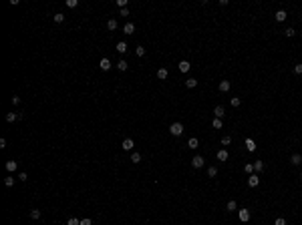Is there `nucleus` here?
Returning <instances> with one entry per match:
<instances>
[{
    "label": "nucleus",
    "mask_w": 302,
    "mask_h": 225,
    "mask_svg": "<svg viewBox=\"0 0 302 225\" xmlns=\"http://www.w3.org/2000/svg\"><path fill=\"white\" fill-rule=\"evenodd\" d=\"M185 86H188V88H194V86H197V80H195V79H188V80H185Z\"/></svg>",
    "instance_id": "b1692460"
},
{
    "label": "nucleus",
    "mask_w": 302,
    "mask_h": 225,
    "mask_svg": "<svg viewBox=\"0 0 302 225\" xmlns=\"http://www.w3.org/2000/svg\"><path fill=\"white\" fill-rule=\"evenodd\" d=\"M119 16H129V10H127V8H121V12H119Z\"/></svg>",
    "instance_id": "37998d69"
},
{
    "label": "nucleus",
    "mask_w": 302,
    "mask_h": 225,
    "mask_svg": "<svg viewBox=\"0 0 302 225\" xmlns=\"http://www.w3.org/2000/svg\"><path fill=\"white\" fill-rule=\"evenodd\" d=\"M20 103V97H12V105H18Z\"/></svg>",
    "instance_id": "c03bdc74"
},
{
    "label": "nucleus",
    "mask_w": 302,
    "mask_h": 225,
    "mask_svg": "<svg viewBox=\"0 0 302 225\" xmlns=\"http://www.w3.org/2000/svg\"><path fill=\"white\" fill-rule=\"evenodd\" d=\"M67 225H81V221H79L77 217H71V219L67 221Z\"/></svg>",
    "instance_id": "7c9ffc66"
},
{
    "label": "nucleus",
    "mask_w": 302,
    "mask_h": 225,
    "mask_svg": "<svg viewBox=\"0 0 302 225\" xmlns=\"http://www.w3.org/2000/svg\"><path fill=\"white\" fill-rule=\"evenodd\" d=\"M248 185H250V187H258V185H260V177L252 173V175L248 177Z\"/></svg>",
    "instance_id": "20e7f679"
},
{
    "label": "nucleus",
    "mask_w": 302,
    "mask_h": 225,
    "mask_svg": "<svg viewBox=\"0 0 302 225\" xmlns=\"http://www.w3.org/2000/svg\"><path fill=\"white\" fill-rule=\"evenodd\" d=\"M169 133H171L173 137H179L181 133H183V125H181V123H171V127H169Z\"/></svg>",
    "instance_id": "f257e3e1"
},
{
    "label": "nucleus",
    "mask_w": 302,
    "mask_h": 225,
    "mask_svg": "<svg viewBox=\"0 0 302 225\" xmlns=\"http://www.w3.org/2000/svg\"><path fill=\"white\" fill-rule=\"evenodd\" d=\"M294 73L296 74H302V64H294Z\"/></svg>",
    "instance_id": "ea45409f"
},
{
    "label": "nucleus",
    "mask_w": 302,
    "mask_h": 225,
    "mask_svg": "<svg viewBox=\"0 0 302 225\" xmlns=\"http://www.w3.org/2000/svg\"><path fill=\"white\" fill-rule=\"evenodd\" d=\"M135 54H137L139 58H141V56H145V48H143V46H141V44H139V46L135 48Z\"/></svg>",
    "instance_id": "bb28decb"
},
{
    "label": "nucleus",
    "mask_w": 302,
    "mask_h": 225,
    "mask_svg": "<svg viewBox=\"0 0 302 225\" xmlns=\"http://www.w3.org/2000/svg\"><path fill=\"white\" fill-rule=\"evenodd\" d=\"M212 125H214V129H221V119H214Z\"/></svg>",
    "instance_id": "f704fd0d"
},
{
    "label": "nucleus",
    "mask_w": 302,
    "mask_h": 225,
    "mask_svg": "<svg viewBox=\"0 0 302 225\" xmlns=\"http://www.w3.org/2000/svg\"><path fill=\"white\" fill-rule=\"evenodd\" d=\"M121 147H123V151H131L135 147V143H133V139H123V145Z\"/></svg>",
    "instance_id": "39448f33"
},
{
    "label": "nucleus",
    "mask_w": 302,
    "mask_h": 225,
    "mask_svg": "<svg viewBox=\"0 0 302 225\" xmlns=\"http://www.w3.org/2000/svg\"><path fill=\"white\" fill-rule=\"evenodd\" d=\"M67 6L69 8H77L79 6V0H67Z\"/></svg>",
    "instance_id": "c85d7f7f"
},
{
    "label": "nucleus",
    "mask_w": 302,
    "mask_h": 225,
    "mask_svg": "<svg viewBox=\"0 0 302 225\" xmlns=\"http://www.w3.org/2000/svg\"><path fill=\"white\" fill-rule=\"evenodd\" d=\"M18 117H20V115H16V112H8V115H6V121H8V123H14Z\"/></svg>",
    "instance_id": "a211bd4d"
},
{
    "label": "nucleus",
    "mask_w": 302,
    "mask_h": 225,
    "mask_svg": "<svg viewBox=\"0 0 302 225\" xmlns=\"http://www.w3.org/2000/svg\"><path fill=\"white\" fill-rule=\"evenodd\" d=\"M240 105H242V100L238 99V97H234V99H232V106H236V109H238Z\"/></svg>",
    "instance_id": "2f4dec72"
},
{
    "label": "nucleus",
    "mask_w": 302,
    "mask_h": 225,
    "mask_svg": "<svg viewBox=\"0 0 302 225\" xmlns=\"http://www.w3.org/2000/svg\"><path fill=\"white\" fill-rule=\"evenodd\" d=\"M262 169H264V163H262V161H254V171L260 173Z\"/></svg>",
    "instance_id": "4be33fe9"
},
{
    "label": "nucleus",
    "mask_w": 302,
    "mask_h": 225,
    "mask_svg": "<svg viewBox=\"0 0 302 225\" xmlns=\"http://www.w3.org/2000/svg\"><path fill=\"white\" fill-rule=\"evenodd\" d=\"M189 66H191V64H189V60H181V62H179V70H181V73H188Z\"/></svg>",
    "instance_id": "2eb2a0df"
},
{
    "label": "nucleus",
    "mask_w": 302,
    "mask_h": 225,
    "mask_svg": "<svg viewBox=\"0 0 302 225\" xmlns=\"http://www.w3.org/2000/svg\"><path fill=\"white\" fill-rule=\"evenodd\" d=\"M123 32H125V34H133L135 32V24H133V22H127V24L123 26Z\"/></svg>",
    "instance_id": "9d476101"
},
{
    "label": "nucleus",
    "mask_w": 302,
    "mask_h": 225,
    "mask_svg": "<svg viewBox=\"0 0 302 225\" xmlns=\"http://www.w3.org/2000/svg\"><path fill=\"white\" fill-rule=\"evenodd\" d=\"M244 169H246V173H250V175L254 173V165H252V163H248V165L244 167Z\"/></svg>",
    "instance_id": "c9c22d12"
},
{
    "label": "nucleus",
    "mask_w": 302,
    "mask_h": 225,
    "mask_svg": "<svg viewBox=\"0 0 302 225\" xmlns=\"http://www.w3.org/2000/svg\"><path fill=\"white\" fill-rule=\"evenodd\" d=\"M4 185H6V187H12V185H14V177H6V179H4Z\"/></svg>",
    "instance_id": "c756f323"
},
{
    "label": "nucleus",
    "mask_w": 302,
    "mask_h": 225,
    "mask_svg": "<svg viewBox=\"0 0 302 225\" xmlns=\"http://www.w3.org/2000/svg\"><path fill=\"white\" fill-rule=\"evenodd\" d=\"M127 42H117V52H121V54H125L127 52Z\"/></svg>",
    "instance_id": "4468645a"
},
{
    "label": "nucleus",
    "mask_w": 302,
    "mask_h": 225,
    "mask_svg": "<svg viewBox=\"0 0 302 225\" xmlns=\"http://www.w3.org/2000/svg\"><path fill=\"white\" fill-rule=\"evenodd\" d=\"M290 163H292V165H300V163H302V155L294 153V155H292V159H290Z\"/></svg>",
    "instance_id": "dca6fc26"
},
{
    "label": "nucleus",
    "mask_w": 302,
    "mask_h": 225,
    "mask_svg": "<svg viewBox=\"0 0 302 225\" xmlns=\"http://www.w3.org/2000/svg\"><path fill=\"white\" fill-rule=\"evenodd\" d=\"M53 18H54V22H59V24H60V22H65V14L59 12V14H54Z\"/></svg>",
    "instance_id": "a878e982"
},
{
    "label": "nucleus",
    "mask_w": 302,
    "mask_h": 225,
    "mask_svg": "<svg viewBox=\"0 0 302 225\" xmlns=\"http://www.w3.org/2000/svg\"><path fill=\"white\" fill-rule=\"evenodd\" d=\"M16 167H18V163H16V161H6V171L14 173V171H16Z\"/></svg>",
    "instance_id": "f8f14e48"
},
{
    "label": "nucleus",
    "mask_w": 302,
    "mask_h": 225,
    "mask_svg": "<svg viewBox=\"0 0 302 225\" xmlns=\"http://www.w3.org/2000/svg\"><path fill=\"white\" fill-rule=\"evenodd\" d=\"M300 177H302V173H300Z\"/></svg>",
    "instance_id": "a18cd8bd"
},
{
    "label": "nucleus",
    "mask_w": 302,
    "mask_h": 225,
    "mask_svg": "<svg viewBox=\"0 0 302 225\" xmlns=\"http://www.w3.org/2000/svg\"><path fill=\"white\" fill-rule=\"evenodd\" d=\"M30 217H32V219H38V217H40V211H38V209H32V211H30Z\"/></svg>",
    "instance_id": "473e14b6"
},
{
    "label": "nucleus",
    "mask_w": 302,
    "mask_h": 225,
    "mask_svg": "<svg viewBox=\"0 0 302 225\" xmlns=\"http://www.w3.org/2000/svg\"><path fill=\"white\" fill-rule=\"evenodd\" d=\"M294 34H296L294 28H286V36H294Z\"/></svg>",
    "instance_id": "a19ab883"
},
{
    "label": "nucleus",
    "mask_w": 302,
    "mask_h": 225,
    "mask_svg": "<svg viewBox=\"0 0 302 225\" xmlns=\"http://www.w3.org/2000/svg\"><path fill=\"white\" fill-rule=\"evenodd\" d=\"M117 6L119 8H127V0H117Z\"/></svg>",
    "instance_id": "4c0bfd02"
},
{
    "label": "nucleus",
    "mask_w": 302,
    "mask_h": 225,
    "mask_svg": "<svg viewBox=\"0 0 302 225\" xmlns=\"http://www.w3.org/2000/svg\"><path fill=\"white\" fill-rule=\"evenodd\" d=\"M117 68H119V70H127V62H125V58H121L119 62H117Z\"/></svg>",
    "instance_id": "393cba45"
},
{
    "label": "nucleus",
    "mask_w": 302,
    "mask_h": 225,
    "mask_svg": "<svg viewBox=\"0 0 302 225\" xmlns=\"http://www.w3.org/2000/svg\"><path fill=\"white\" fill-rule=\"evenodd\" d=\"M215 157H218V161H228V157H230V155H228V151H226V149H220Z\"/></svg>",
    "instance_id": "6e6552de"
},
{
    "label": "nucleus",
    "mask_w": 302,
    "mask_h": 225,
    "mask_svg": "<svg viewBox=\"0 0 302 225\" xmlns=\"http://www.w3.org/2000/svg\"><path fill=\"white\" fill-rule=\"evenodd\" d=\"M246 149H248L250 153H254V151H256V143H254V139H246Z\"/></svg>",
    "instance_id": "ddd939ff"
},
{
    "label": "nucleus",
    "mask_w": 302,
    "mask_h": 225,
    "mask_svg": "<svg viewBox=\"0 0 302 225\" xmlns=\"http://www.w3.org/2000/svg\"><path fill=\"white\" fill-rule=\"evenodd\" d=\"M274 225H286V219H284V217H278V219L274 221Z\"/></svg>",
    "instance_id": "e433bc0d"
},
{
    "label": "nucleus",
    "mask_w": 302,
    "mask_h": 225,
    "mask_svg": "<svg viewBox=\"0 0 302 225\" xmlns=\"http://www.w3.org/2000/svg\"><path fill=\"white\" fill-rule=\"evenodd\" d=\"M274 18L278 20V22H284V20H286V10H278V12L274 14Z\"/></svg>",
    "instance_id": "9b49d317"
},
{
    "label": "nucleus",
    "mask_w": 302,
    "mask_h": 225,
    "mask_svg": "<svg viewBox=\"0 0 302 225\" xmlns=\"http://www.w3.org/2000/svg\"><path fill=\"white\" fill-rule=\"evenodd\" d=\"M230 143H232V137H230V135H226V137L221 139V145H230Z\"/></svg>",
    "instance_id": "72a5a7b5"
},
{
    "label": "nucleus",
    "mask_w": 302,
    "mask_h": 225,
    "mask_svg": "<svg viewBox=\"0 0 302 225\" xmlns=\"http://www.w3.org/2000/svg\"><path fill=\"white\" fill-rule=\"evenodd\" d=\"M81 225H93L91 219H81Z\"/></svg>",
    "instance_id": "79ce46f5"
},
{
    "label": "nucleus",
    "mask_w": 302,
    "mask_h": 225,
    "mask_svg": "<svg viewBox=\"0 0 302 225\" xmlns=\"http://www.w3.org/2000/svg\"><path fill=\"white\" fill-rule=\"evenodd\" d=\"M131 163H141V153H131Z\"/></svg>",
    "instance_id": "6ab92c4d"
},
{
    "label": "nucleus",
    "mask_w": 302,
    "mask_h": 225,
    "mask_svg": "<svg viewBox=\"0 0 302 225\" xmlns=\"http://www.w3.org/2000/svg\"><path fill=\"white\" fill-rule=\"evenodd\" d=\"M188 147H189V149H197V147H200V143H197V139H189V141H188Z\"/></svg>",
    "instance_id": "5701e85b"
},
{
    "label": "nucleus",
    "mask_w": 302,
    "mask_h": 225,
    "mask_svg": "<svg viewBox=\"0 0 302 225\" xmlns=\"http://www.w3.org/2000/svg\"><path fill=\"white\" fill-rule=\"evenodd\" d=\"M203 163H206V161H203V157H201V155H195L194 159H191V165H194L195 169H201V167H203Z\"/></svg>",
    "instance_id": "f03ea898"
},
{
    "label": "nucleus",
    "mask_w": 302,
    "mask_h": 225,
    "mask_svg": "<svg viewBox=\"0 0 302 225\" xmlns=\"http://www.w3.org/2000/svg\"><path fill=\"white\" fill-rule=\"evenodd\" d=\"M214 115H215V119H224V115H226L224 106H221V105H218V106L214 109Z\"/></svg>",
    "instance_id": "423d86ee"
},
{
    "label": "nucleus",
    "mask_w": 302,
    "mask_h": 225,
    "mask_svg": "<svg viewBox=\"0 0 302 225\" xmlns=\"http://www.w3.org/2000/svg\"><path fill=\"white\" fill-rule=\"evenodd\" d=\"M230 86H232V85H230V80H221L218 88H220V93H228V91H230Z\"/></svg>",
    "instance_id": "0eeeda50"
},
{
    "label": "nucleus",
    "mask_w": 302,
    "mask_h": 225,
    "mask_svg": "<svg viewBox=\"0 0 302 225\" xmlns=\"http://www.w3.org/2000/svg\"><path fill=\"white\" fill-rule=\"evenodd\" d=\"M226 209H228V211H236V209H238V203H236V201H228Z\"/></svg>",
    "instance_id": "aec40b11"
},
{
    "label": "nucleus",
    "mask_w": 302,
    "mask_h": 225,
    "mask_svg": "<svg viewBox=\"0 0 302 225\" xmlns=\"http://www.w3.org/2000/svg\"><path fill=\"white\" fill-rule=\"evenodd\" d=\"M99 66H101V70H109V68H111V60L109 58H101Z\"/></svg>",
    "instance_id": "1a4fd4ad"
},
{
    "label": "nucleus",
    "mask_w": 302,
    "mask_h": 225,
    "mask_svg": "<svg viewBox=\"0 0 302 225\" xmlns=\"http://www.w3.org/2000/svg\"><path fill=\"white\" fill-rule=\"evenodd\" d=\"M238 217H240V221H250V211L248 209H238Z\"/></svg>",
    "instance_id": "7ed1b4c3"
},
{
    "label": "nucleus",
    "mask_w": 302,
    "mask_h": 225,
    "mask_svg": "<svg viewBox=\"0 0 302 225\" xmlns=\"http://www.w3.org/2000/svg\"><path fill=\"white\" fill-rule=\"evenodd\" d=\"M18 179H20V181H28V175L22 171V173H18Z\"/></svg>",
    "instance_id": "58836bf2"
},
{
    "label": "nucleus",
    "mask_w": 302,
    "mask_h": 225,
    "mask_svg": "<svg viewBox=\"0 0 302 225\" xmlns=\"http://www.w3.org/2000/svg\"><path fill=\"white\" fill-rule=\"evenodd\" d=\"M157 79H161V80L167 79V68H159V70H157Z\"/></svg>",
    "instance_id": "f3484780"
},
{
    "label": "nucleus",
    "mask_w": 302,
    "mask_h": 225,
    "mask_svg": "<svg viewBox=\"0 0 302 225\" xmlns=\"http://www.w3.org/2000/svg\"><path fill=\"white\" fill-rule=\"evenodd\" d=\"M107 28H109V30H115V28H117V20H115V18H109Z\"/></svg>",
    "instance_id": "412c9836"
},
{
    "label": "nucleus",
    "mask_w": 302,
    "mask_h": 225,
    "mask_svg": "<svg viewBox=\"0 0 302 225\" xmlns=\"http://www.w3.org/2000/svg\"><path fill=\"white\" fill-rule=\"evenodd\" d=\"M218 175V167H209L208 169V177H215Z\"/></svg>",
    "instance_id": "cd10ccee"
}]
</instances>
